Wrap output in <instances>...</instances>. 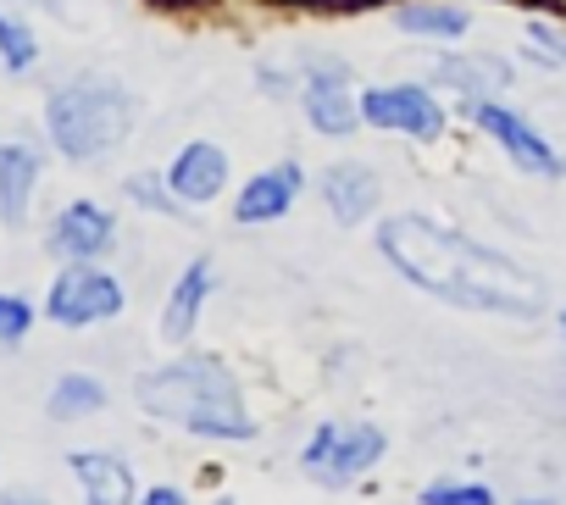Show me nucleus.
Listing matches in <instances>:
<instances>
[{"label": "nucleus", "mask_w": 566, "mask_h": 505, "mask_svg": "<svg viewBox=\"0 0 566 505\" xmlns=\"http://www.w3.org/2000/svg\"><path fill=\"white\" fill-rule=\"evenodd\" d=\"M112 239H117V222H112V211L95 206V200H73V206H62L56 222H51V250H56V256H67V262H95V256H106Z\"/></svg>", "instance_id": "11"}, {"label": "nucleus", "mask_w": 566, "mask_h": 505, "mask_svg": "<svg viewBox=\"0 0 566 505\" xmlns=\"http://www.w3.org/2000/svg\"><path fill=\"white\" fill-rule=\"evenodd\" d=\"M73 472L84 483V505H134V472L117 455H73Z\"/></svg>", "instance_id": "17"}, {"label": "nucleus", "mask_w": 566, "mask_h": 505, "mask_svg": "<svg viewBox=\"0 0 566 505\" xmlns=\"http://www.w3.org/2000/svg\"><path fill=\"white\" fill-rule=\"evenodd\" d=\"M123 312V284L90 262H73L56 284H51V301H45V317L62 323V328H90V323H112Z\"/></svg>", "instance_id": "8"}, {"label": "nucleus", "mask_w": 566, "mask_h": 505, "mask_svg": "<svg viewBox=\"0 0 566 505\" xmlns=\"http://www.w3.org/2000/svg\"><path fill=\"white\" fill-rule=\"evenodd\" d=\"M312 7H345V12H361V7H378V0H312Z\"/></svg>", "instance_id": "25"}, {"label": "nucleus", "mask_w": 566, "mask_h": 505, "mask_svg": "<svg viewBox=\"0 0 566 505\" xmlns=\"http://www.w3.org/2000/svg\"><path fill=\"white\" fill-rule=\"evenodd\" d=\"M422 505H494L489 483H433L422 488Z\"/></svg>", "instance_id": "22"}, {"label": "nucleus", "mask_w": 566, "mask_h": 505, "mask_svg": "<svg viewBox=\"0 0 566 505\" xmlns=\"http://www.w3.org/2000/svg\"><path fill=\"white\" fill-rule=\"evenodd\" d=\"M516 505H555V499H516Z\"/></svg>", "instance_id": "27"}, {"label": "nucleus", "mask_w": 566, "mask_h": 505, "mask_svg": "<svg viewBox=\"0 0 566 505\" xmlns=\"http://www.w3.org/2000/svg\"><path fill=\"white\" fill-rule=\"evenodd\" d=\"M511 7H538V0H511Z\"/></svg>", "instance_id": "30"}, {"label": "nucleus", "mask_w": 566, "mask_h": 505, "mask_svg": "<svg viewBox=\"0 0 566 505\" xmlns=\"http://www.w3.org/2000/svg\"><path fill=\"white\" fill-rule=\"evenodd\" d=\"M378 250L406 284H417V290H428L450 306L494 312V317H538L544 312L538 278H527L511 256L489 250L483 239H472L450 222H433L422 211L384 217L378 222Z\"/></svg>", "instance_id": "1"}, {"label": "nucleus", "mask_w": 566, "mask_h": 505, "mask_svg": "<svg viewBox=\"0 0 566 505\" xmlns=\"http://www.w3.org/2000/svg\"><path fill=\"white\" fill-rule=\"evenodd\" d=\"M45 134L67 161H101L134 134V95L106 73H78L45 95Z\"/></svg>", "instance_id": "3"}, {"label": "nucleus", "mask_w": 566, "mask_h": 505, "mask_svg": "<svg viewBox=\"0 0 566 505\" xmlns=\"http://www.w3.org/2000/svg\"><path fill=\"white\" fill-rule=\"evenodd\" d=\"M522 62L527 67H544V73H560L566 67V18H527V40H522Z\"/></svg>", "instance_id": "18"}, {"label": "nucleus", "mask_w": 566, "mask_h": 505, "mask_svg": "<svg viewBox=\"0 0 566 505\" xmlns=\"http://www.w3.org/2000/svg\"><path fill=\"white\" fill-rule=\"evenodd\" d=\"M101 406H106V389H101L95 378H84V372H67V378L51 389V406H45V411H51L56 422H78V417H95Z\"/></svg>", "instance_id": "19"}, {"label": "nucleus", "mask_w": 566, "mask_h": 505, "mask_svg": "<svg viewBox=\"0 0 566 505\" xmlns=\"http://www.w3.org/2000/svg\"><path fill=\"white\" fill-rule=\"evenodd\" d=\"M389 439L373 422H323L312 433V444L301 450V466L323 483V488H350L361 472H373L384 461Z\"/></svg>", "instance_id": "4"}, {"label": "nucleus", "mask_w": 566, "mask_h": 505, "mask_svg": "<svg viewBox=\"0 0 566 505\" xmlns=\"http://www.w3.org/2000/svg\"><path fill=\"white\" fill-rule=\"evenodd\" d=\"M389 18H395L400 34L433 40V45H450V40L472 34V7H467V0H395Z\"/></svg>", "instance_id": "14"}, {"label": "nucleus", "mask_w": 566, "mask_h": 505, "mask_svg": "<svg viewBox=\"0 0 566 505\" xmlns=\"http://www.w3.org/2000/svg\"><path fill=\"white\" fill-rule=\"evenodd\" d=\"M317 189H323V206L334 211V222H345V228L367 222L378 211V200H384V183H378V172L367 161H334V167H323Z\"/></svg>", "instance_id": "13"}, {"label": "nucleus", "mask_w": 566, "mask_h": 505, "mask_svg": "<svg viewBox=\"0 0 566 505\" xmlns=\"http://www.w3.org/2000/svg\"><path fill=\"white\" fill-rule=\"evenodd\" d=\"M467 117H472V128H478L483 139H494V145L511 156L516 172H527V178H566L560 150H555L516 106H505L500 95H494V101H467Z\"/></svg>", "instance_id": "7"}, {"label": "nucleus", "mask_w": 566, "mask_h": 505, "mask_svg": "<svg viewBox=\"0 0 566 505\" xmlns=\"http://www.w3.org/2000/svg\"><path fill=\"white\" fill-rule=\"evenodd\" d=\"M211 290H217V262H211V256H195V262L184 267V278L172 284V295H167V312H161V339L184 345V339L195 334L200 306H206V295H211Z\"/></svg>", "instance_id": "15"}, {"label": "nucleus", "mask_w": 566, "mask_h": 505, "mask_svg": "<svg viewBox=\"0 0 566 505\" xmlns=\"http://www.w3.org/2000/svg\"><path fill=\"white\" fill-rule=\"evenodd\" d=\"M167 183L184 206H211L222 189H228V150L217 139H189L172 167H167Z\"/></svg>", "instance_id": "12"}, {"label": "nucleus", "mask_w": 566, "mask_h": 505, "mask_svg": "<svg viewBox=\"0 0 566 505\" xmlns=\"http://www.w3.org/2000/svg\"><path fill=\"white\" fill-rule=\"evenodd\" d=\"M139 406L161 422H178L200 439H255V422L244 411V394L233 383V372L217 361V356H184V361H167L156 372H145L134 383Z\"/></svg>", "instance_id": "2"}, {"label": "nucleus", "mask_w": 566, "mask_h": 505, "mask_svg": "<svg viewBox=\"0 0 566 505\" xmlns=\"http://www.w3.org/2000/svg\"><path fill=\"white\" fill-rule=\"evenodd\" d=\"M34 7H51V12H56V7H62V0H34Z\"/></svg>", "instance_id": "28"}, {"label": "nucleus", "mask_w": 566, "mask_h": 505, "mask_svg": "<svg viewBox=\"0 0 566 505\" xmlns=\"http://www.w3.org/2000/svg\"><path fill=\"white\" fill-rule=\"evenodd\" d=\"M217 505H233V499H228V494H222V499H217Z\"/></svg>", "instance_id": "31"}, {"label": "nucleus", "mask_w": 566, "mask_h": 505, "mask_svg": "<svg viewBox=\"0 0 566 505\" xmlns=\"http://www.w3.org/2000/svg\"><path fill=\"white\" fill-rule=\"evenodd\" d=\"M123 194H128L134 206H145V211H161V217H184V200L172 194L167 172H134V178H123Z\"/></svg>", "instance_id": "20"}, {"label": "nucleus", "mask_w": 566, "mask_h": 505, "mask_svg": "<svg viewBox=\"0 0 566 505\" xmlns=\"http://www.w3.org/2000/svg\"><path fill=\"white\" fill-rule=\"evenodd\" d=\"M7 505H40V499H7Z\"/></svg>", "instance_id": "29"}, {"label": "nucleus", "mask_w": 566, "mask_h": 505, "mask_svg": "<svg viewBox=\"0 0 566 505\" xmlns=\"http://www.w3.org/2000/svg\"><path fill=\"white\" fill-rule=\"evenodd\" d=\"M139 505H189V499H184V488H167V483H161V488H145Z\"/></svg>", "instance_id": "24"}, {"label": "nucleus", "mask_w": 566, "mask_h": 505, "mask_svg": "<svg viewBox=\"0 0 566 505\" xmlns=\"http://www.w3.org/2000/svg\"><path fill=\"white\" fill-rule=\"evenodd\" d=\"M361 117L378 134H406V139H422V145L444 139V128H450V112L439 106L433 84H417V78L361 90Z\"/></svg>", "instance_id": "6"}, {"label": "nucleus", "mask_w": 566, "mask_h": 505, "mask_svg": "<svg viewBox=\"0 0 566 505\" xmlns=\"http://www.w3.org/2000/svg\"><path fill=\"white\" fill-rule=\"evenodd\" d=\"M428 84L433 90H455L461 101H494L516 84V67L494 51H444L433 56L428 67Z\"/></svg>", "instance_id": "9"}, {"label": "nucleus", "mask_w": 566, "mask_h": 505, "mask_svg": "<svg viewBox=\"0 0 566 505\" xmlns=\"http://www.w3.org/2000/svg\"><path fill=\"white\" fill-rule=\"evenodd\" d=\"M40 189V150L34 145H0V222L23 228Z\"/></svg>", "instance_id": "16"}, {"label": "nucleus", "mask_w": 566, "mask_h": 505, "mask_svg": "<svg viewBox=\"0 0 566 505\" xmlns=\"http://www.w3.org/2000/svg\"><path fill=\"white\" fill-rule=\"evenodd\" d=\"M301 112L323 139H350L367 117H361V90L356 73L339 56H312L301 62Z\"/></svg>", "instance_id": "5"}, {"label": "nucleus", "mask_w": 566, "mask_h": 505, "mask_svg": "<svg viewBox=\"0 0 566 505\" xmlns=\"http://www.w3.org/2000/svg\"><path fill=\"white\" fill-rule=\"evenodd\" d=\"M34 328V306L18 295H0V345H18Z\"/></svg>", "instance_id": "23"}, {"label": "nucleus", "mask_w": 566, "mask_h": 505, "mask_svg": "<svg viewBox=\"0 0 566 505\" xmlns=\"http://www.w3.org/2000/svg\"><path fill=\"white\" fill-rule=\"evenodd\" d=\"M301 189H306V167L301 161H272L255 178H244V189L233 194V222L261 228V222L290 217L295 200H301Z\"/></svg>", "instance_id": "10"}, {"label": "nucleus", "mask_w": 566, "mask_h": 505, "mask_svg": "<svg viewBox=\"0 0 566 505\" xmlns=\"http://www.w3.org/2000/svg\"><path fill=\"white\" fill-rule=\"evenodd\" d=\"M156 7H200V0H156Z\"/></svg>", "instance_id": "26"}, {"label": "nucleus", "mask_w": 566, "mask_h": 505, "mask_svg": "<svg viewBox=\"0 0 566 505\" xmlns=\"http://www.w3.org/2000/svg\"><path fill=\"white\" fill-rule=\"evenodd\" d=\"M560 334H566V312H560Z\"/></svg>", "instance_id": "32"}, {"label": "nucleus", "mask_w": 566, "mask_h": 505, "mask_svg": "<svg viewBox=\"0 0 566 505\" xmlns=\"http://www.w3.org/2000/svg\"><path fill=\"white\" fill-rule=\"evenodd\" d=\"M0 62H7V73H34V62H40L34 29L18 23V18H7V12H0Z\"/></svg>", "instance_id": "21"}]
</instances>
